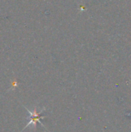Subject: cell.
<instances>
[{"label": "cell", "instance_id": "obj_1", "mask_svg": "<svg viewBox=\"0 0 131 132\" xmlns=\"http://www.w3.org/2000/svg\"><path fill=\"white\" fill-rule=\"evenodd\" d=\"M25 108L27 110V111H28L29 114V117L28 118V119H29V121L28 124L26 125V126H25V128H24L22 130L25 129L26 128L29 127L30 125H32L33 128H34V129H36V127L37 123L41 124V125H42V127H44V125L41 123V120L43 119V118H45V116H42V113L45 111V108L42 109L40 112H38V111H37V108H35V109H34L32 111H29V110L27 108H25Z\"/></svg>", "mask_w": 131, "mask_h": 132}]
</instances>
